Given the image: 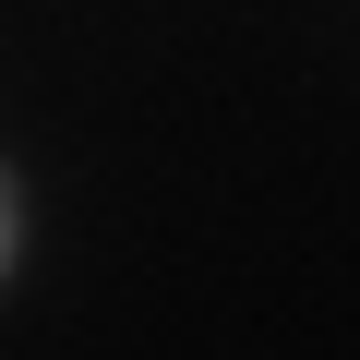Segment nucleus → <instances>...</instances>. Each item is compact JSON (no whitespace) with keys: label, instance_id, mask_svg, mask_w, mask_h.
<instances>
[{"label":"nucleus","instance_id":"obj_1","mask_svg":"<svg viewBox=\"0 0 360 360\" xmlns=\"http://www.w3.org/2000/svg\"><path fill=\"white\" fill-rule=\"evenodd\" d=\"M13 205H25V193H13V168H0V264H13Z\"/></svg>","mask_w":360,"mask_h":360}]
</instances>
